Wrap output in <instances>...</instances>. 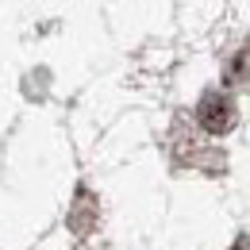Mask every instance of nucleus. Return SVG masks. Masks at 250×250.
Wrapping results in <instances>:
<instances>
[{"instance_id": "1", "label": "nucleus", "mask_w": 250, "mask_h": 250, "mask_svg": "<svg viewBox=\"0 0 250 250\" xmlns=\"http://www.w3.org/2000/svg\"><path fill=\"white\" fill-rule=\"evenodd\" d=\"M196 120H200L204 131H212V135H227V131L235 127V104L223 93H208L200 100V108H196Z\"/></svg>"}]
</instances>
